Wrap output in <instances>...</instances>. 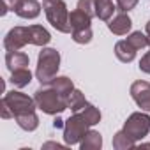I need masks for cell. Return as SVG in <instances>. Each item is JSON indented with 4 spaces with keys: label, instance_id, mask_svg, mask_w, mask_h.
Instances as JSON below:
<instances>
[{
    "label": "cell",
    "instance_id": "cell-1",
    "mask_svg": "<svg viewBox=\"0 0 150 150\" xmlns=\"http://www.w3.org/2000/svg\"><path fill=\"white\" fill-rule=\"evenodd\" d=\"M37 104H35V99L23 94V92H18V90H11V92H6V96L0 101V117L2 118H16L20 115H25V113H32L35 111Z\"/></svg>",
    "mask_w": 150,
    "mask_h": 150
},
{
    "label": "cell",
    "instance_id": "cell-2",
    "mask_svg": "<svg viewBox=\"0 0 150 150\" xmlns=\"http://www.w3.org/2000/svg\"><path fill=\"white\" fill-rule=\"evenodd\" d=\"M34 99L37 108L46 115H60L64 110H67L65 96H62L51 83L41 85V88H37L34 94Z\"/></svg>",
    "mask_w": 150,
    "mask_h": 150
},
{
    "label": "cell",
    "instance_id": "cell-3",
    "mask_svg": "<svg viewBox=\"0 0 150 150\" xmlns=\"http://www.w3.org/2000/svg\"><path fill=\"white\" fill-rule=\"evenodd\" d=\"M60 67V53L55 48H42L37 57V69H35V78L41 85L50 83L58 72Z\"/></svg>",
    "mask_w": 150,
    "mask_h": 150
},
{
    "label": "cell",
    "instance_id": "cell-4",
    "mask_svg": "<svg viewBox=\"0 0 150 150\" xmlns=\"http://www.w3.org/2000/svg\"><path fill=\"white\" fill-rule=\"evenodd\" d=\"M42 9L53 28H57L62 34H71L69 11L64 0H42Z\"/></svg>",
    "mask_w": 150,
    "mask_h": 150
},
{
    "label": "cell",
    "instance_id": "cell-5",
    "mask_svg": "<svg viewBox=\"0 0 150 150\" xmlns=\"http://www.w3.org/2000/svg\"><path fill=\"white\" fill-rule=\"evenodd\" d=\"M90 124L81 113H74L64 122V141L65 145H78L85 138V134L90 131Z\"/></svg>",
    "mask_w": 150,
    "mask_h": 150
},
{
    "label": "cell",
    "instance_id": "cell-6",
    "mask_svg": "<svg viewBox=\"0 0 150 150\" xmlns=\"http://www.w3.org/2000/svg\"><path fill=\"white\" fill-rule=\"evenodd\" d=\"M124 131L134 139V141H141L148 132H150V115L141 111H136L132 115H129V118L124 124Z\"/></svg>",
    "mask_w": 150,
    "mask_h": 150
},
{
    "label": "cell",
    "instance_id": "cell-7",
    "mask_svg": "<svg viewBox=\"0 0 150 150\" xmlns=\"http://www.w3.org/2000/svg\"><path fill=\"white\" fill-rule=\"evenodd\" d=\"M27 44H30L28 27H14L4 37V48H6V51H20Z\"/></svg>",
    "mask_w": 150,
    "mask_h": 150
},
{
    "label": "cell",
    "instance_id": "cell-8",
    "mask_svg": "<svg viewBox=\"0 0 150 150\" xmlns=\"http://www.w3.org/2000/svg\"><path fill=\"white\" fill-rule=\"evenodd\" d=\"M131 97L132 101L143 110V111H150V83L138 80L131 85Z\"/></svg>",
    "mask_w": 150,
    "mask_h": 150
},
{
    "label": "cell",
    "instance_id": "cell-9",
    "mask_svg": "<svg viewBox=\"0 0 150 150\" xmlns=\"http://www.w3.org/2000/svg\"><path fill=\"white\" fill-rule=\"evenodd\" d=\"M14 13L20 16V18H25V20H34L41 14V4L37 0H20L14 7Z\"/></svg>",
    "mask_w": 150,
    "mask_h": 150
},
{
    "label": "cell",
    "instance_id": "cell-10",
    "mask_svg": "<svg viewBox=\"0 0 150 150\" xmlns=\"http://www.w3.org/2000/svg\"><path fill=\"white\" fill-rule=\"evenodd\" d=\"M131 27H132V21H131V18L127 16V13H120V11H118V14H115V16L108 21V28H110V32H113L115 35H125V34L131 30Z\"/></svg>",
    "mask_w": 150,
    "mask_h": 150
},
{
    "label": "cell",
    "instance_id": "cell-11",
    "mask_svg": "<svg viewBox=\"0 0 150 150\" xmlns=\"http://www.w3.org/2000/svg\"><path fill=\"white\" fill-rule=\"evenodd\" d=\"M69 23H71V32L92 28V27H90V25H92V18H90L87 13H83L81 9H78V7L69 13Z\"/></svg>",
    "mask_w": 150,
    "mask_h": 150
},
{
    "label": "cell",
    "instance_id": "cell-12",
    "mask_svg": "<svg viewBox=\"0 0 150 150\" xmlns=\"http://www.w3.org/2000/svg\"><path fill=\"white\" fill-rule=\"evenodd\" d=\"M136 51H138V50H136L127 39L118 41V42L115 44V55H117V58H118L120 62H124V64L132 62V60L136 58Z\"/></svg>",
    "mask_w": 150,
    "mask_h": 150
},
{
    "label": "cell",
    "instance_id": "cell-13",
    "mask_svg": "<svg viewBox=\"0 0 150 150\" xmlns=\"http://www.w3.org/2000/svg\"><path fill=\"white\" fill-rule=\"evenodd\" d=\"M28 55L23 53V51H7L6 53V65L7 69L13 72L16 69H25L28 67Z\"/></svg>",
    "mask_w": 150,
    "mask_h": 150
},
{
    "label": "cell",
    "instance_id": "cell-14",
    "mask_svg": "<svg viewBox=\"0 0 150 150\" xmlns=\"http://www.w3.org/2000/svg\"><path fill=\"white\" fill-rule=\"evenodd\" d=\"M28 32H30V44H35V46L44 48L51 41L50 32L44 27H41V25H30L28 27Z\"/></svg>",
    "mask_w": 150,
    "mask_h": 150
},
{
    "label": "cell",
    "instance_id": "cell-15",
    "mask_svg": "<svg viewBox=\"0 0 150 150\" xmlns=\"http://www.w3.org/2000/svg\"><path fill=\"white\" fill-rule=\"evenodd\" d=\"M117 11L113 0H96V16L103 21H110Z\"/></svg>",
    "mask_w": 150,
    "mask_h": 150
},
{
    "label": "cell",
    "instance_id": "cell-16",
    "mask_svg": "<svg viewBox=\"0 0 150 150\" xmlns=\"http://www.w3.org/2000/svg\"><path fill=\"white\" fill-rule=\"evenodd\" d=\"M101 146H103V136L97 131H92V129L85 134V138L80 143L81 150H101Z\"/></svg>",
    "mask_w": 150,
    "mask_h": 150
},
{
    "label": "cell",
    "instance_id": "cell-17",
    "mask_svg": "<svg viewBox=\"0 0 150 150\" xmlns=\"http://www.w3.org/2000/svg\"><path fill=\"white\" fill-rule=\"evenodd\" d=\"M9 81H11L16 88H23V87H27V85L32 81V72L28 71V67H25V69H16V71L11 72Z\"/></svg>",
    "mask_w": 150,
    "mask_h": 150
},
{
    "label": "cell",
    "instance_id": "cell-18",
    "mask_svg": "<svg viewBox=\"0 0 150 150\" xmlns=\"http://www.w3.org/2000/svg\"><path fill=\"white\" fill-rule=\"evenodd\" d=\"M85 104H87V99H85L83 92L78 90V88H74V90L67 96V108H69L72 113H78Z\"/></svg>",
    "mask_w": 150,
    "mask_h": 150
},
{
    "label": "cell",
    "instance_id": "cell-19",
    "mask_svg": "<svg viewBox=\"0 0 150 150\" xmlns=\"http://www.w3.org/2000/svg\"><path fill=\"white\" fill-rule=\"evenodd\" d=\"M136 146V141L122 129V131H118L115 136H113V148H117V150H131V148H134Z\"/></svg>",
    "mask_w": 150,
    "mask_h": 150
},
{
    "label": "cell",
    "instance_id": "cell-20",
    "mask_svg": "<svg viewBox=\"0 0 150 150\" xmlns=\"http://www.w3.org/2000/svg\"><path fill=\"white\" fill-rule=\"evenodd\" d=\"M16 122H18V125H20L23 131H28V132H32V131H35V129L39 127V117L35 115V111L16 117Z\"/></svg>",
    "mask_w": 150,
    "mask_h": 150
},
{
    "label": "cell",
    "instance_id": "cell-21",
    "mask_svg": "<svg viewBox=\"0 0 150 150\" xmlns=\"http://www.w3.org/2000/svg\"><path fill=\"white\" fill-rule=\"evenodd\" d=\"M50 83H51L62 96H65V99H67V96L74 90V83H72V80L67 78V76H55Z\"/></svg>",
    "mask_w": 150,
    "mask_h": 150
},
{
    "label": "cell",
    "instance_id": "cell-22",
    "mask_svg": "<svg viewBox=\"0 0 150 150\" xmlns=\"http://www.w3.org/2000/svg\"><path fill=\"white\" fill-rule=\"evenodd\" d=\"M78 113H81L85 118H87V122L90 124V125H96V124H99L101 122V111L94 106V104H90V103H87Z\"/></svg>",
    "mask_w": 150,
    "mask_h": 150
},
{
    "label": "cell",
    "instance_id": "cell-23",
    "mask_svg": "<svg viewBox=\"0 0 150 150\" xmlns=\"http://www.w3.org/2000/svg\"><path fill=\"white\" fill-rule=\"evenodd\" d=\"M71 37L74 42H78V44H88L94 37L92 34V28H85V30H74L71 32Z\"/></svg>",
    "mask_w": 150,
    "mask_h": 150
},
{
    "label": "cell",
    "instance_id": "cell-24",
    "mask_svg": "<svg viewBox=\"0 0 150 150\" xmlns=\"http://www.w3.org/2000/svg\"><path fill=\"white\" fill-rule=\"evenodd\" d=\"M127 41H129L136 50H143V48H146V46H148L146 34H141L139 30H138V32H132V34L127 37Z\"/></svg>",
    "mask_w": 150,
    "mask_h": 150
},
{
    "label": "cell",
    "instance_id": "cell-25",
    "mask_svg": "<svg viewBox=\"0 0 150 150\" xmlns=\"http://www.w3.org/2000/svg\"><path fill=\"white\" fill-rule=\"evenodd\" d=\"M78 9L87 13L90 18L96 16V0H78Z\"/></svg>",
    "mask_w": 150,
    "mask_h": 150
},
{
    "label": "cell",
    "instance_id": "cell-26",
    "mask_svg": "<svg viewBox=\"0 0 150 150\" xmlns=\"http://www.w3.org/2000/svg\"><path fill=\"white\" fill-rule=\"evenodd\" d=\"M139 0H117V9L120 13H129L136 7V4Z\"/></svg>",
    "mask_w": 150,
    "mask_h": 150
},
{
    "label": "cell",
    "instance_id": "cell-27",
    "mask_svg": "<svg viewBox=\"0 0 150 150\" xmlns=\"http://www.w3.org/2000/svg\"><path fill=\"white\" fill-rule=\"evenodd\" d=\"M139 69L145 72V74H150V51H146L143 55V58L139 60Z\"/></svg>",
    "mask_w": 150,
    "mask_h": 150
},
{
    "label": "cell",
    "instance_id": "cell-28",
    "mask_svg": "<svg viewBox=\"0 0 150 150\" xmlns=\"http://www.w3.org/2000/svg\"><path fill=\"white\" fill-rule=\"evenodd\" d=\"M18 2H20V0H2V16L7 11H14V7H16Z\"/></svg>",
    "mask_w": 150,
    "mask_h": 150
},
{
    "label": "cell",
    "instance_id": "cell-29",
    "mask_svg": "<svg viewBox=\"0 0 150 150\" xmlns=\"http://www.w3.org/2000/svg\"><path fill=\"white\" fill-rule=\"evenodd\" d=\"M42 148H64V146H62V145H58V143L50 141V143H44V145H42Z\"/></svg>",
    "mask_w": 150,
    "mask_h": 150
},
{
    "label": "cell",
    "instance_id": "cell-30",
    "mask_svg": "<svg viewBox=\"0 0 150 150\" xmlns=\"http://www.w3.org/2000/svg\"><path fill=\"white\" fill-rule=\"evenodd\" d=\"M145 34H146V39H148V46H150V21H146V25H145Z\"/></svg>",
    "mask_w": 150,
    "mask_h": 150
}]
</instances>
